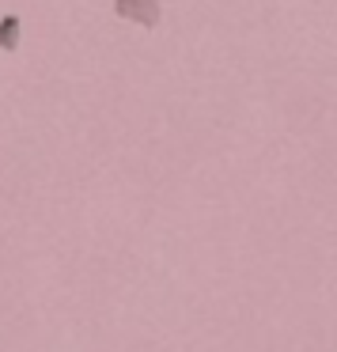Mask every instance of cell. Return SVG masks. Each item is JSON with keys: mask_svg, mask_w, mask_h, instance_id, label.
Masks as SVG:
<instances>
[{"mask_svg": "<svg viewBox=\"0 0 337 352\" xmlns=\"http://www.w3.org/2000/svg\"><path fill=\"white\" fill-rule=\"evenodd\" d=\"M114 16L140 23V27H160L163 8H160V0H114Z\"/></svg>", "mask_w": 337, "mask_h": 352, "instance_id": "1", "label": "cell"}, {"mask_svg": "<svg viewBox=\"0 0 337 352\" xmlns=\"http://www.w3.org/2000/svg\"><path fill=\"white\" fill-rule=\"evenodd\" d=\"M16 31H19V19L16 16H8L4 23H0V46H4V50L16 46V42H12V38H16Z\"/></svg>", "mask_w": 337, "mask_h": 352, "instance_id": "2", "label": "cell"}]
</instances>
